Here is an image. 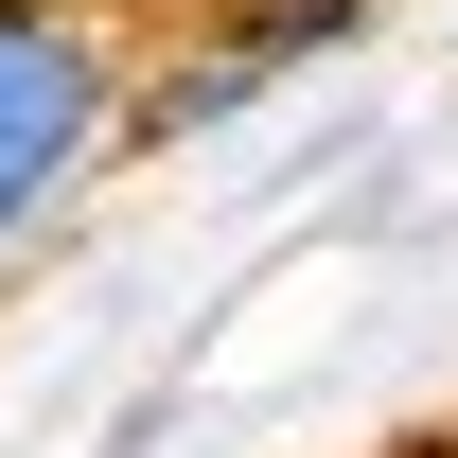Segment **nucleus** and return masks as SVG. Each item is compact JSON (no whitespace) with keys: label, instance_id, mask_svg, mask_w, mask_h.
<instances>
[{"label":"nucleus","instance_id":"nucleus-1","mask_svg":"<svg viewBox=\"0 0 458 458\" xmlns=\"http://www.w3.org/2000/svg\"><path fill=\"white\" fill-rule=\"evenodd\" d=\"M123 89H141V36L71 18V0H0V283L106 194Z\"/></svg>","mask_w":458,"mask_h":458},{"label":"nucleus","instance_id":"nucleus-2","mask_svg":"<svg viewBox=\"0 0 458 458\" xmlns=\"http://www.w3.org/2000/svg\"><path fill=\"white\" fill-rule=\"evenodd\" d=\"M370 18H388V0H212L194 36H159V54H141V89H123V159H176V141L265 123L300 71L370 54Z\"/></svg>","mask_w":458,"mask_h":458},{"label":"nucleus","instance_id":"nucleus-3","mask_svg":"<svg viewBox=\"0 0 458 458\" xmlns=\"http://www.w3.org/2000/svg\"><path fill=\"white\" fill-rule=\"evenodd\" d=\"M71 18H106V36H123V18H141V0H71Z\"/></svg>","mask_w":458,"mask_h":458}]
</instances>
